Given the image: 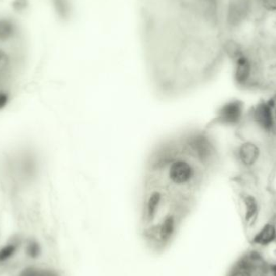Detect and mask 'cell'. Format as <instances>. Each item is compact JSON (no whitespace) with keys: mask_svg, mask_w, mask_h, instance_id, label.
Masks as SVG:
<instances>
[{"mask_svg":"<svg viewBox=\"0 0 276 276\" xmlns=\"http://www.w3.org/2000/svg\"><path fill=\"white\" fill-rule=\"evenodd\" d=\"M262 6L267 12H276V0H260Z\"/></svg>","mask_w":276,"mask_h":276,"instance_id":"7c38bea8","label":"cell"},{"mask_svg":"<svg viewBox=\"0 0 276 276\" xmlns=\"http://www.w3.org/2000/svg\"><path fill=\"white\" fill-rule=\"evenodd\" d=\"M27 5L26 0H15V4H14V7H15L18 11H21V10L25 9Z\"/></svg>","mask_w":276,"mask_h":276,"instance_id":"9a60e30c","label":"cell"},{"mask_svg":"<svg viewBox=\"0 0 276 276\" xmlns=\"http://www.w3.org/2000/svg\"><path fill=\"white\" fill-rule=\"evenodd\" d=\"M220 0H137L142 45L155 65L193 66L216 27Z\"/></svg>","mask_w":276,"mask_h":276,"instance_id":"6da1fadb","label":"cell"},{"mask_svg":"<svg viewBox=\"0 0 276 276\" xmlns=\"http://www.w3.org/2000/svg\"><path fill=\"white\" fill-rule=\"evenodd\" d=\"M245 205H246V209H247V211H246V217H247V219H249L253 217V215L256 212L257 204H256L255 199L251 197V196H249V197L245 198Z\"/></svg>","mask_w":276,"mask_h":276,"instance_id":"8fae6325","label":"cell"},{"mask_svg":"<svg viewBox=\"0 0 276 276\" xmlns=\"http://www.w3.org/2000/svg\"><path fill=\"white\" fill-rule=\"evenodd\" d=\"M25 251L31 259H37L41 255V247L40 244L36 241H30L26 245Z\"/></svg>","mask_w":276,"mask_h":276,"instance_id":"30bf717a","label":"cell"},{"mask_svg":"<svg viewBox=\"0 0 276 276\" xmlns=\"http://www.w3.org/2000/svg\"><path fill=\"white\" fill-rule=\"evenodd\" d=\"M268 105L270 107V110L272 111L273 116L276 117V95L269 102Z\"/></svg>","mask_w":276,"mask_h":276,"instance_id":"2e32d148","label":"cell"},{"mask_svg":"<svg viewBox=\"0 0 276 276\" xmlns=\"http://www.w3.org/2000/svg\"><path fill=\"white\" fill-rule=\"evenodd\" d=\"M235 63V78L239 83H244L249 79L251 72V64L243 54L240 53L236 57Z\"/></svg>","mask_w":276,"mask_h":276,"instance_id":"277c9868","label":"cell"},{"mask_svg":"<svg viewBox=\"0 0 276 276\" xmlns=\"http://www.w3.org/2000/svg\"><path fill=\"white\" fill-rule=\"evenodd\" d=\"M259 150L256 145L247 142L240 149V158L245 165H253L259 158Z\"/></svg>","mask_w":276,"mask_h":276,"instance_id":"52a82bcc","label":"cell"},{"mask_svg":"<svg viewBox=\"0 0 276 276\" xmlns=\"http://www.w3.org/2000/svg\"><path fill=\"white\" fill-rule=\"evenodd\" d=\"M39 276H60L58 273L52 270L44 269V270H39Z\"/></svg>","mask_w":276,"mask_h":276,"instance_id":"5bb4252c","label":"cell"},{"mask_svg":"<svg viewBox=\"0 0 276 276\" xmlns=\"http://www.w3.org/2000/svg\"><path fill=\"white\" fill-rule=\"evenodd\" d=\"M272 111L270 110L268 104H261L256 107L255 111V118L260 126L263 129H270L273 126Z\"/></svg>","mask_w":276,"mask_h":276,"instance_id":"8992f818","label":"cell"},{"mask_svg":"<svg viewBox=\"0 0 276 276\" xmlns=\"http://www.w3.org/2000/svg\"><path fill=\"white\" fill-rule=\"evenodd\" d=\"M18 26L11 19H0V44H12L19 36Z\"/></svg>","mask_w":276,"mask_h":276,"instance_id":"3957f363","label":"cell"},{"mask_svg":"<svg viewBox=\"0 0 276 276\" xmlns=\"http://www.w3.org/2000/svg\"><path fill=\"white\" fill-rule=\"evenodd\" d=\"M17 249V244L15 243H10L3 246L0 249V263H4L13 257Z\"/></svg>","mask_w":276,"mask_h":276,"instance_id":"9c48e42d","label":"cell"},{"mask_svg":"<svg viewBox=\"0 0 276 276\" xmlns=\"http://www.w3.org/2000/svg\"><path fill=\"white\" fill-rule=\"evenodd\" d=\"M19 276H39V269L27 267L19 274Z\"/></svg>","mask_w":276,"mask_h":276,"instance_id":"4fadbf2b","label":"cell"},{"mask_svg":"<svg viewBox=\"0 0 276 276\" xmlns=\"http://www.w3.org/2000/svg\"><path fill=\"white\" fill-rule=\"evenodd\" d=\"M195 175L196 171L192 163L182 158H177L173 161L170 164L167 173L169 180L177 187L188 185L193 180Z\"/></svg>","mask_w":276,"mask_h":276,"instance_id":"7a4b0ae2","label":"cell"},{"mask_svg":"<svg viewBox=\"0 0 276 276\" xmlns=\"http://www.w3.org/2000/svg\"><path fill=\"white\" fill-rule=\"evenodd\" d=\"M274 274H275V276H276V267H274Z\"/></svg>","mask_w":276,"mask_h":276,"instance_id":"e0dca14e","label":"cell"},{"mask_svg":"<svg viewBox=\"0 0 276 276\" xmlns=\"http://www.w3.org/2000/svg\"><path fill=\"white\" fill-rule=\"evenodd\" d=\"M275 228L272 225H266L255 238V242L262 245L270 243L275 238Z\"/></svg>","mask_w":276,"mask_h":276,"instance_id":"ba28073f","label":"cell"},{"mask_svg":"<svg viewBox=\"0 0 276 276\" xmlns=\"http://www.w3.org/2000/svg\"><path fill=\"white\" fill-rule=\"evenodd\" d=\"M242 105L240 102H231L223 107L221 111V119L228 124H235L242 117Z\"/></svg>","mask_w":276,"mask_h":276,"instance_id":"5b68a950","label":"cell"}]
</instances>
